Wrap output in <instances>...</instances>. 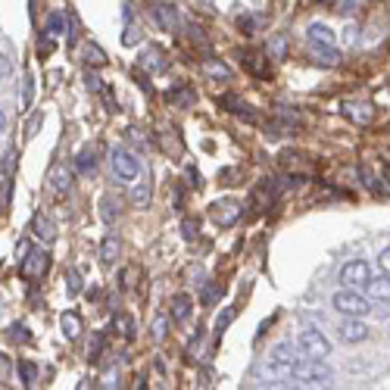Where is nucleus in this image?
Here are the masks:
<instances>
[{
    "instance_id": "nucleus-27",
    "label": "nucleus",
    "mask_w": 390,
    "mask_h": 390,
    "mask_svg": "<svg viewBox=\"0 0 390 390\" xmlns=\"http://www.w3.org/2000/svg\"><path fill=\"white\" fill-rule=\"evenodd\" d=\"M138 41H141V34H138V28H135V13H131V7H125V32H122V44H125V47H135Z\"/></svg>"
},
{
    "instance_id": "nucleus-17",
    "label": "nucleus",
    "mask_w": 390,
    "mask_h": 390,
    "mask_svg": "<svg viewBox=\"0 0 390 390\" xmlns=\"http://www.w3.org/2000/svg\"><path fill=\"white\" fill-rule=\"evenodd\" d=\"M191 310H194L191 294H175L172 300H169V316H172V322H188Z\"/></svg>"
},
{
    "instance_id": "nucleus-39",
    "label": "nucleus",
    "mask_w": 390,
    "mask_h": 390,
    "mask_svg": "<svg viewBox=\"0 0 390 390\" xmlns=\"http://www.w3.org/2000/svg\"><path fill=\"white\" fill-rule=\"evenodd\" d=\"M100 206H103V222H113L116 215H119V203H113V197H103L100 200Z\"/></svg>"
},
{
    "instance_id": "nucleus-1",
    "label": "nucleus",
    "mask_w": 390,
    "mask_h": 390,
    "mask_svg": "<svg viewBox=\"0 0 390 390\" xmlns=\"http://www.w3.org/2000/svg\"><path fill=\"white\" fill-rule=\"evenodd\" d=\"M331 306H334L340 316H350V318H362L371 312V296L369 294H356V288H347V290H337L331 296Z\"/></svg>"
},
{
    "instance_id": "nucleus-13",
    "label": "nucleus",
    "mask_w": 390,
    "mask_h": 390,
    "mask_svg": "<svg viewBox=\"0 0 390 390\" xmlns=\"http://www.w3.org/2000/svg\"><path fill=\"white\" fill-rule=\"evenodd\" d=\"M306 38H310V44H316V47H337V34L331 32L325 22H312V25L306 28Z\"/></svg>"
},
{
    "instance_id": "nucleus-21",
    "label": "nucleus",
    "mask_w": 390,
    "mask_h": 390,
    "mask_svg": "<svg viewBox=\"0 0 390 390\" xmlns=\"http://www.w3.org/2000/svg\"><path fill=\"white\" fill-rule=\"evenodd\" d=\"M194 100H197V94L191 91V85H178V88H172L166 94V103H172V107H191Z\"/></svg>"
},
{
    "instance_id": "nucleus-28",
    "label": "nucleus",
    "mask_w": 390,
    "mask_h": 390,
    "mask_svg": "<svg viewBox=\"0 0 390 390\" xmlns=\"http://www.w3.org/2000/svg\"><path fill=\"white\" fill-rule=\"evenodd\" d=\"M128 197H131V203H135V206H150V182H147V178H144V182H138V178H135V184H131V194H128Z\"/></svg>"
},
{
    "instance_id": "nucleus-47",
    "label": "nucleus",
    "mask_w": 390,
    "mask_h": 390,
    "mask_svg": "<svg viewBox=\"0 0 390 390\" xmlns=\"http://www.w3.org/2000/svg\"><path fill=\"white\" fill-rule=\"evenodd\" d=\"M38 54H41V56H50V54H54V41H50V38L38 41Z\"/></svg>"
},
{
    "instance_id": "nucleus-9",
    "label": "nucleus",
    "mask_w": 390,
    "mask_h": 390,
    "mask_svg": "<svg viewBox=\"0 0 390 390\" xmlns=\"http://www.w3.org/2000/svg\"><path fill=\"white\" fill-rule=\"evenodd\" d=\"M272 56L266 54V50H243L241 54V63L243 69H247L250 75H256V78H272Z\"/></svg>"
},
{
    "instance_id": "nucleus-18",
    "label": "nucleus",
    "mask_w": 390,
    "mask_h": 390,
    "mask_svg": "<svg viewBox=\"0 0 390 390\" xmlns=\"http://www.w3.org/2000/svg\"><path fill=\"white\" fill-rule=\"evenodd\" d=\"M32 231H34V237H38L41 243H54L56 241V225L50 222L44 213H38L34 215V222H32Z\"/></svg>"
},
{
    "instance_id": "nucleus-33",
    "label": "nucleus",
    "mask_w": 390,
    "mask_h": 390,
    "mask_svg": "<svg viewBox=\"0 0 390 390\" xmlns=\"http://www.w3.org/2000/svg\"><path fill=\"white\" fill-rule=\"evenodd\" d=\"M116 328H119V334L125 340H135V322H131V316H116Z\"/></svg>"
},
{
    "instance_id": "nucleus-38",
    "label": "nucleus",
    "mask_w": 390,
    "mask_h": 390,
    "mask_svg": "<svg viewBox=\"0 0 390 390\" xmlns=\"http://www.w3.org/2000/svg\"><path fill=\"white\" fill-rule=\"evenodd\" d=\"M182 235H184V241H197L200 222H197V219H182Z\"/></svg>"
},
{
    "instance_id": "nucleus-4",
    "label": "nucleus",
    "mask_w": 390,
    "mask_h": 390,
    "mask_svg": "<svg viewBox=\"0 0 390 390\" xmlns=\"http://www.w3.org/2000/svg\"><path fill=\"white\" fill-rule=\"evenodd\" d=\"M296 343H300V350L306 353V356H312V359L331 356V340L318 328H312V325H306V328L300 331V340Z\"/></svg>"
},
{
    "instance_id": "nucleus-5",
    "label": "nucleus",
    "mask_w": 390,
    "mask_h": 390,
    "mask_svg": "<svg viewBox=\"0 0 390 390\" xmlns=\"http://www.w3.org/2000/svg\"><path fill=\"white\" fill-rule=\"evenodd\" d=\"M278 162H281V169L288 172V175H294L296 182L316 175V166H312V160L306 153H296V150H284V153L278 156Z\"/></svg>"
},
{
    "instance_id": "nucleus-48",
    "label": "nucleus",
    "mask_w": 390,
    "mask_h": 390,
    "mask_svg": "<svg viewBox=\"0 0 390 390\" xmlns=\"http://www.w3.org/2000/svg\"><path fill=\"white\" fill-rule=\"evenodd\" d=\"M378 263H381L384 275H390V247H387V250H381V256H378Z\"/></svg>"
},
{
    "instance_id": "nucleus-22",
    "label": "nucleus",
    "mask_w": 390,
    "mask_h": 390,
    "mask_svg": "<svg viewBox=\"0 0 390 390\" xmlns=\"http://www.w3.org/2000/svg\"><path fill=\"white\" fill-rule=\"evenodd\" d=\"M75 169H78L81 175H94L97 172V153L91 147L78 150V156H75Z\"/></svg>"
},
{
    "instance_id": "nucleus-34",
    "label": "nucleus",
    "mask_w": 390,
    "mask_h": 390,
    "mask_svg": "<svg viewBox=\"0 0 390 390\" xmlns=\"http://www.w3.org/2000/svg\"><path fill=\"white\" fill-rule=\"evenodd\" d=\"M66 28H69L66 16H60V13H50L47 16V32L50 34H66Z\"/></svg>"
},
{
    "instance_id": "nucleus-42",
    "label": "nucleus",
    "mask_w": 390,
    "mask_h": 390,
    "mask_svg": "<svg viewBox=\"0 0 390 390\" xmlns=\"http://www.w3.org/2000/svg\"><path fill=\"white\" fill-rule=\"evenodd\" d=\"M66 278H69V296H78V294H81V278H78V272L69 269Z\"/></svg>"
},
{
    "instance_id": "nucleus-20",
    "label": "nucleus",
    "mask_w": 390,
    "mask_h": 390,
    "mask_svg": "<svg viewBox=\"0 0 390 390\" xmlns=\"http://www.w3.org/2000/svg\"><path fill=\"white\" fill-rule=\"evenodd\" d=\"M365 294H369L371 300H378V303H390V275L371 278V281L365 284Z\"/></svg>"
},
{
    "instance_id": "nucleus-49",
    "label": "nucleus",
    "mask_w": 390,
    "mask_h": 390,
    "mask_svg": "<svg viewBox=\"0 0 390 390\" xmlns=\"http://www.w3.org/2000/svg\"><path fill=\"white\" fill-rule=\"evenodd\" d=\"M10 69H13V63H10V56H3V54H0V78H3V75H10Z\"/></svg>"
},
{
    "instance_id": "nucleus-19",
    "label": "nucleus",
    "mask_w": 390,
    "mask_h": 390,
    "mask_svg": "<svg viewBox=\"0 0 390 390\" xmlns=\"http://www.w3.org/2000/svg\"><path fill=\"white\" fill-rule=\"evenodd\" d=\"M203 72H206V78H213V81H231V66H225L222 60H215V56H206L203 60Z\"/></svg>"
},
{
    "instance_id": "nucleus-11",
    "label": "nucleus",
    "mask_w": 390,
    "mask_h": 390,
    "mask_svg": "<svg viewBox=\"0 0 390 390\" xmlns=\"http://www.w3.org/2000/svg\"><path fill=\"white\" fill-rule=\"evenodd\" d=\"M150 13H153V22L156 25L162 28V32H175L178 28V10L172 7V3H153V7H150Z\"/></svg>"
},
{
    "instance_id": "nucleus-8",
    "label": "nucleus",
    "mask_w": 390,
    "mask_h": 390,
    "mask_svg": "<svg viewBox=\"0 0 390 390\" xmlns=\"http://www.w3.org/2000/svg\"><path fill=\"white\" fill-rule=\"evenodd\" d=\"M369 281H371V266L365 259H350L340 269V284H347V288H365Z\"/></svg>"
},
{
    "instance_id": "nucleus-51",
    "label": "nucleus",
    "mask_w": 390,
    "mask_h": 390,
    "mask_svg": "<svg viewBox=\"0 0 390 390\" xmlns=\"http://www.w3.org/2000/svg\"><path fill=\"white\" fill-rule=\"evenodd\" d=\"M343 38H347V44H356V25H347V32H343Z\"/></svg>"
},
{
    "instance_id": "nucleus-2",
    "label": "nucleus",
    "mask_w": 390,
    "mask_h": 390,
    "mask_svg": "<svg viewBox=\"0 0 390 390\" xmlns=\"http://www.w3.org/2000/svg\"><path fill=\"white\" fill-rule=\"evenodd\" d=\"M290 381H300L303 384H328L331 381V371L322 365V359H296L294 362V371H290Z\"/></svg>"
},
{
    "instance_id": "nucleus-10",
    "label": "nucleus",
    "mask_w": 390,
    "mask_h": 390,
    "mask_svg": "<svg viewBox=\"0 0 390 390\" xmlns=\"http://www.w3.org/2000/svg\"><path fill=\"white\" fill-rule=\"evenodd\" d=\"M47 184L56 197H66L72 191V172L66 169V162H54L50 166V175H47Z\"/></svg>"
},
{
    "instance_id": "nucleus-53",
    "label": "nucleus",
    "mask_w": 390,
    "mask_h": 390,
    "mask_svg": "<svg viewBox=\"0 0 390 390\" xmlns=\"http://www.w3.org/2000/svg\"><path fill=\"white\" fill-rule=\"evenodd\" d=\"M3 128H7V113L0 109V131H3Z\"/></svg>"
},
{
    "instance_id": "nucleus-12",
    "label": "nucleus",
    "mask_w": 390,
    "mask_h": 390,
    "mask_svg": "<svg viewBox=\"0 0 390 390\" xmlns=\"http://www.w3.org/2000/svg\"><path fill=\"white\" fill-rule=\"evenodd\" d=\"M337 334H340L343 343H362V340H369V328H365L359 318L340 322V325H337Z\"/></svg>"
},
{
    "instance_id": "nucleus-54",
    "label": "nucleus",
    "mask_w": 390,
    "mask_h": 390,
    "mask_svg": "<svg viewBox=\"0 0 390 390\" xmlns=\"http://www.w3.org/2000/svg\"><path fill=\"white\" fill-rule=\"evenodd\" d=\"M384 182H387V188H390V169H384Z\"/></svg>"
},
{
    "instance_id": "nucleus-52",
    "label": "nucleus",
    "mask_w": 390,
    "mask_h": 390,
    "mask_svg": "<svg viewBox=\"0 0 390 390\" xmlns=\"http://www.w3.org/2000/svg\"><path fill=\"white\" fill-rule=\"evenodd\" d=\"M10 375V362H7V359H3V356H0V381H3V378H7Z\"/></svg>"
},
{
    "instance_id": "nucleus-44",
    "label": "nucleus",
    "mask_w": 390,
    "mask_h": 390,
    "mask_svg": "<svg viewBox=\"0 0 390 390\" xmlns=\"http://www.w3.org/2000/svg\"><path fill=\"white\" fill-rule=\"evenodd\" d=\"M100 94H103V100H107V107H109V113H116V109H119V103H116V97H113V91L107 88V85H103L100 88Z\"/></svg>"
},
{
    "instance_id": "nucleus-16",
    "label": "nucleus",
    "mask_w": 390,
    "mask_h": 390,
    "mask_svg": "<svg viewBox=\"0 0 390 390\" xmlns=\"http://www.w3.org/2000/svg\"><path fill=\"white\" fill-rule=\"evenodd\" d=\"M141 69L144 72H166L169 69V60H166V54H162L160 47H144L141 50Z\"/></svg>"
},
{
    "instance_id": "nucleus-24",
    "label": "nucleus",
    "mask_w": 390,
    "mask_h": 390,
    "mask_svg": "<svg viewBox=\"0 0 390 390\" xmlns=\"http://www.w3.org/2000/svg\"><path fill=\"white\" fill-rule=\"evenodd\" d=\"M60 331L66 340H75V337L81 334V318L75 316V312H63L60 316Z\"/></svg>"
},
{
    "instance_id": "nucleus-31",
    "label": "nucleus",
    "mask_w": 390,
    "mask_h": 390,
    "mask_svg": "<svg viewBox=\"0 0 390 390\" xmlns=\"http://www.w3.org/2000/svg\"><path fill=\"white\" fill-rule=\"evenodd\" d=\"M85 63L100 69V66H107V54H103L100 47H94V44H88V47H85Z\"/></svg>"
},
{
    "instance_id": "nucleus-26",
    "label": "nucleus",
    "mask_w": 390,
    "mask_h": 390,
    "mask_svg": "<svg viewBox=\"0 0 390 390\" xmlns=\"http://www.w3.org/2000/svg\"><path fill=\"white\" fill-rule=\"evenodd\" d=\"M116 256H119V237L107 235V237H103V243H100V263L103 266H113Z\"/></svg>"
},
{
    "instance_id": "nucleus-46",
    "label": "nucleus",
    "mask_w": 390,
    "mask_h": 390,
    "mask_svg": "<svg viewBox=\"0 0 390 390\" xmlns=\"http://www.w3.org/2000/svg\"><path fill=\"white\" fill-rule=\"evenodd\" d=\"M85 85H88V91H100V88H103V81L97 78V72H88V75H85Z\"/></svg>"
},
{
    "instance_id": "nucleus-23",
    "label": "nucleus",
    "mask_w": 390,
    "mask_h": 390,
    "mask_svg": "<svg viewBox=\"0 0 390 390\" xmlns=\"http://www.w3.org/2000/svg\"><path fill=\"white\" fill-rule=\"evenodd\" d=\"M312 63H316V66H322V69H331V66H337V63H340V56H337L334 47H316V44H312Z\"/></svg>"
},
{
    "instance_id": "nucleus-14",
    "label": "nucleus",
    "mask_w": 390,
    "mask_h": 390,
    "mask_svg": "<svg viewBox=\"0 0 390 390\" xmlns=\"http://www.w3.org/2000/svg\"><path fill=\"white\" fill-rule=\"evenodd\" d=\"M219 107H225L231 116H237V119H243V122H256L253 107H250V103H243L241 97H235V94H225V97H219Z\"/></svg>"
},
{
    "instance_id": "nucleus-25",
    "label": "nucleus",
    "mask_w": 390,
    "mask_h": 390,
    "mask_svg": "<svg viewBox=\"0 0 390 390\" xmlns=\"http://www.w3.org/2000/svg\"><path fill=\"white\" fill-rule=\"evenodd\" d=\"M266 54L272 60H288V34H272L269 44H266Z\"/></svg>"
},
{
    "instance_id": "nucleus-35",
    "label": "nucleus",
    "mask_w": 390,
    "mask_h": 390,
    "mask_svg": "<svg viewBox=\"0 0 390 390\" xmlns=\"http://www.w3.org/2000/svg\"><path fill=\"white\" fill-rule=\"evenodd\" d=\"M259 22H263V16H241V19H237V28H241L243 34H256V28H259Z\"/></svg>"
},
{
    "instance_id": "nucleus-7",
    "label": "nucleus",
    "mask_w": 390,
    "mask_h": 390,
    "mask_svg": "<svg viewBox=\"0 0 390 390\" xmlns=\"http://www.w3.org/2000/svg\"><path fill=\"white\" fill-rule=\"evenodd\" d=\"M47 266H50V256L41 247H34L19 259V275L28 278V281H34V278H41L44 272H47Z\"/></svg>"
},
{
    "instance_id": "nucleus-36",
    "label": "nucleus",
    "mask_w": 390,
    "mask_h": 390,
    "mask_svg": "<svg viewBox=\"0 0 390 390\" xmlns=\"http://www.w3.org/2000/svg\"><path fill=\"white\" fill-rule=\"evenodd\" d=\"M365 0H334V13H343V16H350L356 13L359 7H362Z\"/></svg>"
},
{
    "instance_id": "nucleus-3",
    "label": "nucleus",
    "mask_w": 390,
    "mask_h": 390,
    "mask_svg": "<svg viewBox=\"0 0 390 390\" xmlns=\"http://www.w3.org/2000/svg\"><path fill=\"white\" fill-rule=\"evenodd\" d=\"M209 215H213V222L219 225V228H235V225L241 222L243 206L235 197H222V200H215L213 206H209Z\"/></svg>"
},
{
    "instance_id": "nucleus-41",
    "label": "nucleus",
    "mask_w": 390,
    "mask_h": 390,
    "mask_svg": "<svg viewBox=\"0 0 390 390\" xmlns=\"http://www.w3.org/2000/svg\"><path fill=\"white\" fill-rule=\"evenodd\" d=\"M19 371H22V381H25V384H34V378H38V365L28 362V359L19 365Z\"/></svg>"
},
{
    "instance_id": "nucleus-55",
    "label": "nucleus",
    "mask_w": 390,
    "mask_h": 390,
    "mask_svg": "<svg viewBox=\"0 0 390 390\" xmlns=\"http://www.w3.org/2000/svg\"><path fill=\"white\" fill-rule=\"evenodd\" d=\"M387 340H390V328H387Z\"/></svg>"
},
{
    "instance_id": "nucleus-45",
    "label": "nucleus",
    "mask_w": 390,
    "mask_h": 390,
    "mask_svg": "<svg viewBox=\"0 0 390 390\" xmlns=\"http://www.w3.org/2000/svg\"><path fill=\"white\" fill-rule=\"evenodd\" d=\"M28 331L25 328H22V325H13V328H10V340H19V343H25L28 340Z\"/></svg>"
},
{
    "instance_id": "nucleus-40",
    "label": "nucleus",
    "mask_w": 390,
    "mask_h": 390,
    "mask_svg": "<svg viewBox=\"0 0 390 390\" xmlns=\"http://www.w3.org/2000/svg\"><path fill=\"white\" fill-rule=\"evenodd\" d=\"M219 296H222V288H219V284H206V288H203V303H206V306L219 303Z\"/></svg>"
},
{
    "instance_id": "nucleus-37",
    "label": "nucleus",
    "mask_w": 390,
    "mask_h": 390,
    "mask_svg": "<svg viewBox=\"0 0 390 390\" xmlns=\"http://www.w3.org/2000/svg\"><path fill=\"white\" fill-rule=\"evenodd\" d=\"M32 97H34V78L32 72H25V81H22V107H32Z\"/></svg>"
},
{
    "instance_id": "nucleus-6",
    "label": "nucleus",
    "mask_w": 390,
    "mask_h": 390,
    "mask_svg": "<svg viewBox=\"0 0 390 390\" xmlns=\"http://www.w3.org/2000/svg\"><path fill=\"white\" fill-rule=\"evenodd\" d=\"M113 172L122 182H135V178L141 175V160L128 147H116L113 150Z\"/></svg>"
},
{
    "instance_id": "nucleus-43",
    "label": "nucleus",
    "mask_w": 390,
    "mask_h": 390,
    "mask_svg": "<svg viewBox=\"0 0 390 390\" xmlns=\"http://www.w3.org/2000/svg\"><path fill=\"white\" fill-rule=\"evenodd\" d=\"M16 160H19V153H16V150H7V156H3V178H10V175H13V166H16Z\"/></svg>"
},
{
    "instance_id": "nucleus-50",
    "label": "nucleus",
    "mask_w": 390,
    "mask_h": 390,
    "mask_svg": "<svg viewBox=\"0 0 390 390\" xmlns=\"http://www.w3.org/2000/svg\"><path fill=\"white\" fill-rule=\"evenodd\" d=\"M41 122H44V119H41V116H34V119L28 122V128H25V135H28V138H34V131H38V125H41Z\"/></svg>"
},
{
    "instance_id": "nucleus-32",
    "label": "nucleus",
    "mask_w": 390,
    "mask_h": 390,
    "mask_svg": "<svg viewBox=\"0 0 390 390\" xmlns=\"http://www.w3.org/2000/svg\"><path fill=\"white\" fill-rule=\"evenodd\" d=\"M103 347H107V334H94V340H91V347H88V359H91V362H100Z\"/></svg>"
},
{
    "instance_id": "nucleus-29",
    "label": "nucleus",
    "mask_w": 390,
    "mask_h": 390,
    "mask_svg": "<svg viewBox=\"0 0 390 390\" xmlns=\"http://www.w3.org/2000/svg\"><path fill=\"white\" fill-rule=\"evenodd\" d=\"M169 318H166V312H160V316H153V322H150V337H153L156 343H162L169 337Z\"/></svg>"
},
{
    "instance_id": "nucleus-15",
    "label": "nucleus",
    "mask_w": 390,
    "mask_h": 390,
    "mask_svg": "<svg viewBox=\"0 0 390 390\" xmlns=\"http://www.w3.org/2000/svg\"><path fill=\"white\" fill-rule=\"evenodd\" d=\"M340 113L347 116L350 122H356V125H369L371 119H375V109H371V103H340Z\"/></svg>"
},
{
    "instance_id": "nucleus-30",
    "label": "nucleus",
    "mask_w": 390,
    "mask_h": 390,
    "mask_svg": "<svg viewBox=\"0 0 390 390\" xmlns=\"http://www.w3.org/2000/svg\"><path fill=\"white\" fill-rule=\"evenodd\" d=\"M231 322H235V310H231V306H225V310L219 312V318H215V340H219V337L228 331Z\"/></svg>"
}]
</instances>
